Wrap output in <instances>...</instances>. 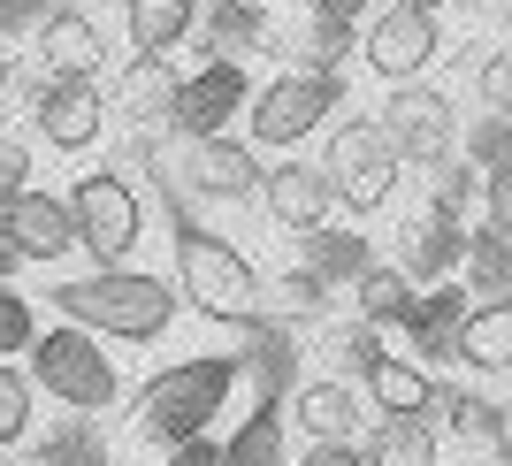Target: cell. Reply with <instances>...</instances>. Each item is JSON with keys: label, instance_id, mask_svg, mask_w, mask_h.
<instances>
[{"label": "cell", "instance_id": "6da1fadb", "mask_svg": "<svg viewBox=\"0 0 512 466\" xmlns=\"http://www.w3.org/2000/svg\"><path fill=\"white\" fill-rule=\"evenodd\" d=\"M237 375H245L237 352H207V360H176V367H161V375H146V382H138V398H130V428H138V444H153V451L199 444L207 421L230 405Z\"/></svg>", "mask_w": 512, "mask_h": 466}, {"label": "cell", "instance_id": "7a4b0ae2", "mask_svg": "<svg viewBox=\"0 0 512 466\" xmlns=\"http://www.w3.org/2000/svg\"><path fill=\"white\" fill-rule=\"evenodd\" d=\"M69 329L85 337H123V344H153L176 321V283H161L153 268H92L77 283H54Z\"/></svg>", "mask_w": 512, "mask_h": 466}, {"label": "cell", "instance_id": "3957f363", "mask_svg": "<svg viewBox=\"0 0 512 466\" xmlns=\"http://www.w3.org/2000/svg\"><path fill=\"white\" fill-rule=\"evenodd\" d=\"M176 298L214 329H253L260 321V276L230 237L199 230L192 214H176Z\"/></svg>", "mask_w": 512, "mask_h": 466}, {"label": "cell", "instance_id": "277c9868", "mask_svg": "<svg viewBox=\"0 0 512 466\" xmlns=\"http://www.w3.org/2000/svg\"><path fill=\"white\" fill-rule=\"evenodd\" d=\"M31 360V390H46V398L77 405V413H107V405L123 398V382H115V360L100 352V337H85V329H39V344L23 352Z\"/></svg>", "mask_w": 512, "mask_h": 466}, {"label": "cell", "instance_id": "5b68a950", "mask_svg": "<svg viewBox=\"0 0 512 466\" xmlns=\"http://www.w3.org/2000/svg\"><path fill=\"white\" fill-rule=\"evenodd\" d=\"M69 222H77V245H85L92 268H130L138 237H146V207H138L130 176L115 169H92L69 184Z\"/></svg>", "mask_w": 512, "mask_h": 466}, {"label": "cell", "instance_id": "8992f818", "mask_svg": "<svg viewBox=\"0 0 512 466\" xmlns=\"http://www.w3.org/2000/svg\"><path fill=\"white\" fill-rule=\"evenodd\" d=\"M329 191H337V207L352 214H375L390 207V191H398V176H406V161H398V146L383 138V123L375 115H344L337 130H329Z\"/></svg>", "mask_w": 512, "mask_h": 466}, {"label": "cell", "instance_id": "52a82bcc", "mask_svg": "<svg viewBox=\"0 0 512 466\" xmlns=\"http://www.w3.org/2000/svg\"><path fill=\"white\" fill-rule=\"evenodd\" d=\"M329 107H344L337 77H314V69H291V77H268V85L245 100V123H253L260 146H299L329 123Z\"/></svg>", "mask_w": 512, "mask_h": 466}, {"label": "cell", "instance_id": "ba28073f", "mask_svg": "<svg viewBox=\"0 0 512 466\" xmlns=\"http://www.w3.org/2000/svg\"><path fill=\"white\" fill-rule=\"evenodd\" d=\"M375 123H383V138L398 146V161L436 169V161L459 153V115H451V92H436V85H390V107Z\"/></svg>", "mask_w": 512, "mask_h": 466}, {"label": "cell", "instance_id": "9c48e42d", "mask_svg": "<svg viewBox=\"0 0 512 466\" xmlns=\"http://www.w3.org/2000/svg\"><path fill=\"white\" fill-rule=\"evenodd\" d=\"M161 169H169L176 191H192V199H245V191L260 184L253 146H237L230 130H222V138H176V146L161 153Z\"/></svg>", "mask_w": 512, "mask_h": 466}, {"label": "cell", "instance_id": "30bf717a", "mask_svg": "<svg viewBox=\"0 0 512 466\" xmlns=\"http://www.w3.org/2000/svg\"><path fill=\"white\" fill-rule=\"evenodd\" d=\"M360 54L383 85H421V69L444 54V23L421 16V8H383V16L360 31Z\"/></svg>", "mask_w": 512, "mask_h": 466}, {"label": "cell", "instance_id": "8fae6325", "mask_svg": "<svg viewBox=\"0 0 512 466\" xmlns=\"http://www.w3.org/2000/svg\"><path fill=\"white\" fill-rule=\"evenodd\" d=\"M245 100H253L245 62H222V54H214V62L192 69L184 92H176V138H222V123L245 115Z\"/></svg>", "mask_w": 512, "mask_h": 466}, {"label": "cell", "instance_id": "7c38bea8", "mask_svg": "<svg viewBox=\"0 0 512 466\" xmlns=\"http://www.w3.org/2000/svg\"><path fill=\"white\" fill-rule=\"evenodd\" d=\"M0 237L16 245V260H46V268H54V260H69V253H77L69 199H62V191H39V184H31L16 207L0 214Z\"/></svg>", "mask_w": 512, "mask_h": 466}, {"label": "cell", "instance_id": "4fadbf2b", "mask_svg": "<svg viewBox=\"0 0 512 466\" xmlns=\"http://www.w3.org/2000/svg\"><path fill=\"white\" fill-rule=\"evenodd\" d=\"M31 123H39L46 146L85 153L107 130V100H100V85H31Z\"/></svg>", "mask_w": 512, "mask_h": 466}, {"label": "cell", "instance_id": "5bb4252c", "mask_svg": "<svg viewBox=\"0 0 512 466\" xmlns=\"http://www.w3.org/2000/svg\"><path fill=\"white\" fill-rule=\"evenodd\" d=\"M467 260V230L459 222H444V214H406L398 222V253H390V268L406 283H451V268Z\"/></svg>", "mask_w": 512, "mask_h": 466}, {"label": "cell", "instance_id": "9a60e30c", "mask_svg": "<svg viewBox=\"0 0 512 466\" xmlns=\"http://www.w3.org/2000/svg\"><path fill=\"white\" fill-rule=\"evenodd\" d=\"M100 23L92 16H46L39 23V85H92L100 77Z\"/></svg>", "mask_w": 512, "mask_h": 466}, {"label": "cell", "instance_id": "2e32d148", "mask_svg": "<svg viewBox=\"0 0 512 466\" xmlns=\"http://www.w3.org/2000/svg\"><path fill=\"white\" fill-rule=\"evenodd\" d=\"M283 421H299L314 444H360V390L337 375H314L291 390V413Z\"/></svg>", "mask_w": 512, "mask_h": 466}, {"label": "cell", "instance_id": "e0dca14e", "mask_svg": "<svg viewBox=\"0 0 512 466\" xmlns=\"http://www.w3.org/2000/svg\"><path fill=\"white\" fill-rule=\"evenodd\" d=\"M329 207H337V191H329V169L321 161H283V169H268V214H276L283 230H321L329 222Z\"/></svg>", "mask_w": 512, "mask_h": 466}, {"label": "cell", "instance_id": "ac0fdd59", "mask_svg": "<svg viewBox=\"0 0 512 466\" xmlns=\"http://www.w3.org/2000/svg\"><path fill=\"white\" fill-rule=\"evenodd\" d=\"M176 92H184V77L169 62H138L130 54V69H123V85H115L107 107H123L138 130H176Z\"/></svg>", "mask_w": 512, "mask_h": 466}, {"label": "cell", "instance_id": "d6986e66", "mask_svg": "<svg viewBox=\"0 0 512 466\" xmlns=\"http://www.w3.org/2000/svg\"><path fill=\"white\" fill-rule=\"evenodd\" d=\"M123 31L138 46V62H169V46L199 31V0H123Z\"/></svg>", "mask_w": 512, "mask_h": 466}, {"label": "cell", "instance_id": "ffe728a7", "mask_svg": "<svg viewBox=\"0 0 512 466\" xmlns=\"http://www.w3.org/2000/svg\"><path fill=\"white\" fill-rule=\"evenodd\" d=\"M474 298L467 291H421L406 314V344L421 352V360H459V329H467Z\"/></svg>", "mask_w": 512, "mask_h": 466}, {"label": "cell", "instance_id": "44dd1931", "mask_svg": "<svg viewBox=\"0 0 512 466\" xmlns=\"http://www.w3.org/2000/svg\"><path fill=\"white\" fill-rule=\"evenodd\" d=\"M299 268H306V276H321L329 291H352V283L375 268V245H367L360 230H329V222H321V230L299 237Z\"/></svg>", "mask_w": 512, "mask_h": 466}, {"label": "cell", "instance_id": "7402d4cb", "mask_svg": "<svg viewBox=\"0 0 512 466\" xmlns=\"http://www.w3.org/2000/svg\"><path fill=\"white\" fill-rule=\"evenodd\" d=\"M459 276H467V298L474 306H512V237L505 230H467V260H459Z\"/></svg>", "mask_w": 512, "mask_h": 466}, {"label": "cell", "instance_id": "603a6c76", "mask_svg": "<svg viewBox=\"0 0 512 466\" xmlns=\"http://www.w3.org/2000/svg\"><path fill=\"white\" fill-rule=\"evenodd\" d=\"M428 413H444L451 421V436H459V444H482V451H497L512 436V413L497 398H482V390H436V405H428Z\"/></svg>", "mask_w": 512, "mask_h": 466}, {"label": "cell", "instance_id": "cb8c5ba5", "mask_svg": "<svg viewBox=\"0 0 512 466\" xmlns=\"http://www.w3.org/2000/svg\"><path fill=\"white\" fill-rule=\"evenodd\" d=\"M367 398H375V421H428L436 382H428L413 360H383L375 375H367Z\"/></svg>", "mask_w": 512, "mask_h": 466}, {"label": "cell", "instance_id": "d4e9b609", "mask_svg": "<svg viewBox=\"0 0 512 466\" xmlns=\"http://www.w3.org/2000/svg\"><path fill=\"white\" fill-rule=\"evenodd\" d=\"M360 459L367 466H436V421H367Z\"/></svg>", "mask_w": 512, "mask_h": 466}, {"label": "cell", "instance_id": "484cf974", "mask_svg": "<svg viewBox=\"0 0 512 466\" xmlns=\"http://www.w3.org/2000/svg\"><path fill=\"white\" fill-rule=\"evenodd\" d=\"M199 23H207V46H222V62L268 46V8L260 0H199Z\"/></svg>", "mask_w": 512, "mask_h": 466}, {"label": "cell", "instance_id": "4316f807", "mask_svg": "<svg viewBox=\"0 0 512 466\" xmlns=\"http://www.w3.org/2000/svg\"><path fill=\"white\" fill-rule=\"evenodd\" d=\"M413 283L398 276V268H390V260H375V268H367L360 283H352V306H360V321L367 329H406V314H413Z\"/></svg>", "mask_w": 512, "mask_h": 466}, {"label": "cell", "instance_id": "83f0119b", "mask_svg": "<svg viewBox=\"0 0 512 466\" xmlns=\"http://www.w3.org/2000/svg\"><path fill=\"white\" fill-rule=\"evenodd\" d=\"M260 314L291 329V321H329V283L306 276V268H283L276 283H260Z\"/></svg>", "mask_w": 512, "mask_h": 466}, {"label": "cell", "instance_id": "f1b7e54d", "mask_svg": "<svg viewBox=\"0 0 512 466\" xmlns=\"http://www.w3.org/2000/svg\"><path fill=\"white\" fill-rule=\"evenodd\" d=\"M459 360L482 375H512V306H474L459 329Z\"/></svg>", "mask_w": 512, "mask_h": 466}, {"label": "cell", "instance_id": "f546056e", "mask_svg": "<svg viewBox=\"0 0 512 466\" xmlns=\"http://www.w3.org/2000/svg\"><path fill=\"white\" fill-rule=\"evenodd\" d=\"M321 352H329V375H337V382H367L375 367L390 360V352H383V329H367L360 314H352V321H329Z\"/></svg>", "mask_w": 512, "mask_h": 466}, {"label": "cell", "instance_id": "4dcf8cb0", "mask_svg": "<svg viewBox=\"0 0 512 466\" xmlns=\"http://www.w3.org/2000/svg\"><path fill=\"white\" fill-rule=\"evenodd\" d=\"M222 466H291V459H283V413H276V398H260L253 421L222 444Z\"/></svg>", "mask_w": 512, "mask_h": 466}, {"label": "cell", "instance_id": "1f68e13d", "mask_svg": "<svg viewBox=\"0 0 512 466\" xmlns=\"http://www.w3.org/2000/svg\"><path fill=\"white\" fill-rule=\"evenodd\" d=\"M459 161H467V169H505L512 161V115H490V107H474L467 123H459Z\"/></svg>", "mask_w": 512, "mask_h": 466}, {"label": "cell", "instance_id": "d6a6232c", "mask_svg": "<svg viewBox=\"0 0 512 466\" xmlns=\"http://www.w3.org/2000/svg\"><path fill=\"white\" fill-rule=\"evenodd\" d=\"M283 54H299L314 77H337V62L344 54H360V31H344V23H314L306 16V31H299V46H283Z\"/></svg>", "mask_w": 512, "mask_h": 466}, {"label": "cell", "instance_id": "836d02e7", "mask_svg": "<svg viewBox=\"0 0 512 466\" xmlns=\"http://www.w3.org/2000/svg\"><path fill=\"white\" fill-rule=\"evenodd\" d=\"M474 199H482V176H474L467 161H459V153L428 169V214H444V222H459V214H467Z\"/></svg>", "mask_w": 512, "mask_h": 466}, {"label": "cell", "instance_id": "e575fe53", "mask_svg": "<svg viewBox=\"0 0 512 466\" xmlns=\"http://www.w3.org/2000/svg\"><path fill=\"white\" fill-rule=\"evenodd\" d=\"M31 398H39V390H31V375L0 360V451L31 436Z\"/></svg>", "mask_w": 512, "mask_h": 466}, {"label": "cell", "instance_id": "d590c367", "mask_svg": "<svg viewBox=\"0 0 512 466\" xmlns=\"http://www.w3.org/2000/svg\"><path fill=\"white\" fill-rule=\"evenodd\" d=\"M31 344H39V314H31V298L0 283V360H16V352H31Z\"/></svg>", "mask_w": 512, "mask_h": 466}, {"label": "cell", "instance_id": "8d00e7d4", "mask_svg": "<svg viewBox=\"0 0 512 466\" xmlns=\"http://www.w3.org/2000/svg\"><path fill=\"white\" fill-rule=\"evenodd\" d=\"M474 92H482V107H490V115H512V46H497L490 62L474 69Z\"/></svg>", "mask_w": 512, "mask_h": 466}, {"label": "cell", "instance_id": "74e56055", "mask_svg": "<svg viewBox=\"0 0 512 466\" xmlns=\"http://www.w3.org/2000/svg\"><path fill=\"white\" fill-rule=\"evenodd\" d=\"M23 191H31V146H23V138H0V214L16 207Z\"/></svg>", "mask_w": 512, "mask_h": 466}, {"label": "cell", "instance_id": "f35d334b", "mask_svg": "<svg viewBox=\"0 0 512 466\" xmlns=\"http://www.w3.org/2000/svg\"><path fill=\"white\" fill-rule=\"evenodd\" d=\"M482 214H490V230H505V237H512V161L482 176Z\"/></svg>", "mask_w": 512, "mask_h": 466}, {"label": "cell", "instance_id": "ab89813d", "mask_svg": "<svg viewBox=\"0 0 512 466\" xmlns=\"http://www.w3.org/2000/svg\"><path fill=\"white\" fill-rule=\"evenodd\" d=\"M367 8H375V0H306V16H314V23H344V31H360Z\"/></svg>", "mask_w": 512, "mask_h": 466}, {"label": "cell", "instance_id": "60d3db41", "mask_svg": "<svg viewBox=\"0 0 512 466\" xmlns=\"http://www.w3.org/2000/svg\"><path fill=\"white\" fill-rule=\"evenodd\" d=\"M161 466H222V444H214V436H199V444H176V451H161Z\"/></svg>", "mask_w": 512, "mask_h": 466}, {"label": "cell", "instance_id": "b9f144b4", "mask_svg": "<svg viewBox=\"0 0 512 466\" xmlns=\"http://www.w3.org/2000/svg\"><path fill=\"white\" fill-rule=\"evenodd\" d=\"M299 466H367V459H360V444H306Z\"/></svg>", "mask_w": 512, "mask_h": 466}, {"label": "cell", "instance_id": "7bdbcfd3", "mask_svg": "<svg viewBox=\"0 0 512 466\" xmlns=\"http://www.w3.org/2000/svg\"><path fill=\"white\" fill-rule=\"evenodd\" d=\"M16 268H23V260H16V245H8V237H0V283L16 276Z\"/></svg>", "mask_w": 512, "mask_h": 466}, {"label": "cell", "instance_id": "ee69618b", "mask_svg": "<svg viewBox=\"0 0 512 466\" xmlns=\"http://www.w3.org/2000/svg\"><path fill=\"white\" fill-rule=\"evenodd\" d=\"M16 85V54H8V46H0V92Z\"/></svg>", "mask_w": 512, "mask_h": 466}, {"label": "cell", "instance_id": "f6af8a7d", "mask_svg": "<svg viewBox=\"0 0 512 466\" xmlns=\"http://www.w3.org/2000/svg\"><path fill=\"white\" fill-rule=\"evenodd\" d=\"M383 8H421V16H436V8H444V0H383Z\"/></svg>", "mask_w": 512, "mask_h": 466}, {"label": "cell", "instance_id": "bcb514c9", "mask_svg": "<svg viewBox=\"0 0 512 466\" xmlns=\"http://www.w3.org/2000/svg\"><path fill=\"white\" fill-rule=\"evenodd\" d=\"M497 466H512V436H505V444H497Z\"/></svg>", "mask_w": 512, "mask_h": 466}, {"label": "cell", "instance_id": "7dc6e473", "mask_svg": "<svg viewBox=\"0 0 512 466\" xmlns=\"http://www.w3.org/2000/svg\"><path fill=\"white\" fill-rule=\"evenodd\" d=\"M459 8H482V0H459Z\"/></svg>", "mask_w": 512, "mask_h": 466}, {"label": "cell", "instance_id": "c3c4849f", "mask_svg": "<svg viewBox=\"0 0 512 466\" xmlns=\"http://www.w3.org/2000/svg\"><path fill=\"white\" fill-rule=\"evenodd\" d=\"M260 8H268V0H260Z\"/></svg>", "mask_w": 512, "mask_h": 466}]
</instances>
